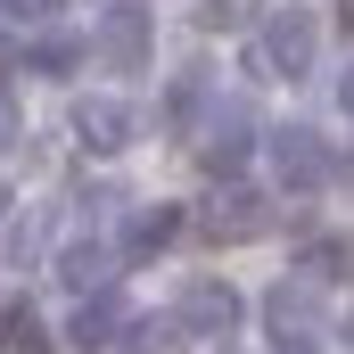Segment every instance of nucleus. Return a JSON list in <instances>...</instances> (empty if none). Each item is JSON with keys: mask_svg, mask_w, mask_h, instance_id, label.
Here are the masks:
<instances>
[{"mask_svg": "<svg viewBox=\"0 0 354 354\" xmlns=\"http://www.w3.org/2000/svg\"><path fill=\"white\" fill-rule=\"evenodd\" d=\"M272 181H280V198H305V189L338 181V149L313 124H280L272 132Z\"/></svg>", "mask_w": 354, "mask_h": 354, "instance_id": "1", "label": "nucleus"}, {"mask_svg": "<svg viewBox=\"0 0 354 354\" xmlns=\"http://www.w3.org/2000/svg\"><path fill=\"white\" fill-rule=\"evenodd\" d=\"M149 41H157V25H149V8H140V0H115V8L91 25V50H99L107 66H124V75H132V66H149Z\"/></svg>", "mask_w": 354, "mask_h": 354, "instance_id": "2", "label": "nucleus"}, {"mask_svg": "<svg viewBox=\"0 0 354 354\" xmlns=\"http://www.w3.org/2000/svg\"><path fill=\"white\" fill-rule=\"evenodd\" d=\"M313 50H322V25H313L305 8H280V17L264 25V66L272 75H288V83L313 75Z\"/></svg>", "mask_w": 354, "mask_h": 354, "instance_id": "3", "label": "nucleus"}, {"mask_svg": "<svg viewBox=\"0 0 354 354\" xmlns=\"http://www.w3.org/2000/svg\"><path fill=\"white\" fill-rule=\"evenodd\" d=\"M198 157H206V174H214V181H231L248 157H256V115H248V107H223V115L206 124Z\"/></svg>", "mask_w": 354, "mask_h": 354, "instance_id": "4", "label": "nucleus"}, {"mask_svg": "<svg viewBox=\"0 0 354 354\" xmlns=\"http://www.w3.org/2000/svg\"><path fill=\"white\" fill-rule=\"evenodd\" d=\"M264 223H272V206L256 198V189H223V198L198 206V231H206V239H256Z\"/></svg>", "mask_w": 354, "mask_h": 354, "instance_id": "5", "label": "nucleus"}, {"mask_svg": "<svg viewBox=\"0 0 354 354\" xmlns=\"http://www.w3.org/2000/svg\"><path fill=\"white\" fill-rule=\"evenodd\" d=\"M174 322H181V330H198V338H223V330L239 322V297H231L223 280H189L181 305H174Z\"/></svg>", "mask_w": 354, "mask_h": 354, "instance_id": "6", "label": "nucleus"}, {"mask_svg": "<svg viewBox=\"0 0 354 354\" xmlns=\"http://www.w3.org/2000/svg\"><path fill=\"white\" fill-rule=\"evenodd\" d=\"M75 132H83V149H99V157H115V149H132L140 115H132L124 99H83V107H75Z\"/></svg>", "mask_w": 354, "mask_h": 354, "instance_id": "7", "label": "nucleus"}, {"mask_svg": "<svg viewBox=\"0 0 354 354\" xmlns=\"http://www.w3.org/2000/svg\"><path fill=\"white\" fill-rule=\"evenodd\" d=\"M0 66H17V75H66V66H83V41L75 33H41V41H17L8 33Z\"/></svg>", "mask_w": 354, "mask_h": 354, "instance_id": "8", "label": "nucleus"}, {"mask_svg": "<svg viewBox=\"0 0 354 354\" xmlns=\"http://www.w3.org/2000/svg\"><path fill=\"white\" fill-rule=\"evenodd\" d=\"M124 330H132V313H124V297H115V288L75 297V346H107V338H124Z\"/></svg>", "mask_w": 354, "mask_h": 354, "instance_id": "9", "label": "nucleus"}, {"mask_svg": "<svg viewBox=\"0 0 354 354\" xmlns=\"http://www.w3.org/2000/svg\"><path fill=\"white\" fill-rule=\"evenodd\" d=\"M58 280H66L75 297H91V288H107V280H115V248H99V239H83V248H66V256H58Z\"/></svg>", "mask_w": 354, "mask_h": 354, "instance_id": "10", "label": "nucleus"}, {"mask_svg": "<svg viewBox=\"0 0 354 354\" xmlns=\"http://www.w3.org/2000/svg\"><path fill=\"white\" fill-rule=\"evenodd\" d=\"M165 239H174V214H165V206H149V214H132V223H124L115 256H132V264H140V256H157Z\"/></svg>", "mask_w": 354, "mask_h": 354, "instance_id": "11", "label": "nucleus"}, {"mask_svg": "<svg viewBox=\"0 0 354 354\" xmlns=\"http://www.w3.org/2000/svg\"><path fill=\"white\" fill-rule=\"evenodd\" d=\"M272 330H280V338H305V330H313V280H297V288L272 297Z\"/></svg>", "mask_w": 354, "mask_h": 354, "instance_id": "12", "label": "nucleus"}, {"mask_svg": "<svg viewBox=\"0 0 354 354\" xmlns=\"http://www.w3.org/2000/svg\"><path fill=\"white\" fill-rule=\"evenodd\" d=\"M256 8L264 0H206L198 17H206V33H239V25H256Z\"/></svg>", "mask_w": 354, "mask_h": 354, "instance_id": "13", "label": "nucleus"}, {"mask_svg": "<svg viewBox=\"0 0 354 354\" xmlns=\"http://www.w3.org/2000/svg\"><path fill=\"white\" fill-rule=\"evenodd\" d=\"M0 330H8V354H50V338H41V322H33L25 305H8V322H0Z\"/></svg>", "mask_w": 354, "mask_h": 354, "instance_id": "14", "label": "nucleus"}, {"mask_svg": "<svg viewBox=\"0 0 354 354\" xmlns=\"http://www.w3.org/2000/svg\"><path fill=\"white\" fill-rule=\"evenodd\" d=\"M198 107H206V75H181V83L165 91V115H174V124H198Z\"/></svg>", "mask_w": 354, "mask_h": 354, "instance_id": "15", "label": "nucleus"}, {"mask_svg": "<svg viewBox=\"0 0 354 354\" xmlns=\"http://www.w3.org/2000/svg\"><path fill=\"white\" fill-rule=\"evenodd\" d=\"M58 8H66V0H0V25H8V33H17V25H50Z\"/></svg>", "mask_w": 354, "mask_h": 354, "instance_id": "16", "label": "nucleus"}, {"mask_svg": "<svg viewBox=\"0 0 354 354\" xmlns=\"http://www.w3.org/2000/svg\"><path fill=\"white\" fill-rule=\"evenodd\" d=\"M17 132H25V124H17V107H8V99H0V149H8V140H17Z\"/></svg>", "mask_w": 354, "mask_h": 354, "instance_id": "17", "label": "nucleus"}, {"mask_svg": "<svg viewBox=\"0 0 354 354\" xmlns=\"http://www.w3.org/2000/svg\"><path fill=\"white\" fill-rule=\"evenodd\" d=\"M338 107H346V115H354V66H346V83H338Z\"/></svg>", "mask_w": 354, "mask_h": 354, "instance_id": "18", "label": "nucleus"}, {"mask_svg": "<svg viewBox=\"0 0 354 354\" xmlns=\"http://www.w3.org/2000/svg\"><path fill=\"white\" fill-rule=\"evenodd\" d=\"M280 354H313V338H280Z\"/></svg>", "mask_w": 354, "mask_h": 354, "instance_id": "19", "label": "nucleus"}, {"mask_svg": "<svg viewBox=\"0 0 354 354\" xmlns=\"http://www.w3.org/2000/svg\"><path fill=\"white\" fill-rule=\"evenodd\" d=\"M0 206H8V189H0Z\"/></svg>", "mask_w": 354, "mask_h": 354, "instance_id": "20", "label": "nucleus"}]
</instances>
